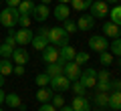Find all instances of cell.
<instances>
[{
	"label": "cell",
	"instance_id": "cell-22",
	"mask_svg": "<svg viewBox=\"0 0 121 111\" xmlns=\"http://www.w3.org/2000/svg\"><path fill=\"white\" fill-rule=\"evenodd\" d=\"M109 107L111 109H121V91H111L109 93Z\"/></svg>",
	"mask_w": 121,
	"mask_h": 111
},
{
	"label": "cell",
	"instance_id": "cell-35",
	"mask_svg": "<svg viewBox=\"0 0 121 111\" xmlns=\"http://www.w3.org/2000/svg\"><path fill=\"white\" fill-rule=\"evenodd\" d=\"M30 22H32V16H28V14H20V16H18L20 28H30Z\"/></svg>",
	"mask_w": 121,
	"mask_h": 111
},
{
	"label": "cell",
	"instance_id": "cell-28",
	"mask_svg": "<svg viewBox=\"0 0 121 111\" xmlns=\"http://www.w3.org/2000/svg\"><path fill=\"white\" fill-rule=\"evenodd\" d=\"M71 89H73L75 95H81V97H83V95H85V91H87V87L83 85L81 81H71Z\"/></svg>",
	"mask_w": 121,
	"mask_h": 111
},
{
	"label": "cell",
	"instance_id": "cell-5",
	"mask_svg": "<svg viewBox=\"0 0 121 111\" xmlns=\"http://www.w3.org/2000/svg\"><path fill=\"white\" fill-rule=\"evenodd\" d=\"M48 87H51L52 91H56V93H63V91L71 89V81H69V77H67L65 73H63V75L51 77V83H48Z\"/></svg>",
	"mask_w": 121,
	"mask_h": 111
},
{
	"label": "cell",
	"instance_id": "cell-2",
	"mask_svg": "<svg viewBox=\"0 0 121 111\" xmlns=\"http://www.w3.org/2000/svg\"><path fill=\"white\" fill-rule=\"evenodd\" d=\"M18 16H20V12H18V8H12V6H6L2 12H0V24L6 26V28H14V26L18 24Z\"/></svg>",
	"mask_w": 121,
	"mask_h": 111
},
{
	"label": "cell",
	"instance_id": "cell-26",
	"mask_svg": "<svg viewBox=\"0 0 121 111\" xmlns=\"http://www.w3.org/2000/svg\"><path fill=\"white\" fill-rule=\"evenodd\" d=\"M91 2H93V0H71V6H73L77 12H83V10H87L91 6Z\"/></svg>",
	"mask_w": 121,
	"mask_h": 111
},
{
	"label": "cell",
	"instance_id": "cell-41",
	"mask_svg": "<svg viewBox=\"0 0 121 111\" xmlns=\"http://www.w3.org/2000/svg\"><path fill=\"white\" fill-rule=\"evenodd\" d=\"M20 0H6V6H12V8H18Z\"/></svg>",
	"mask_w": 121,
	"mask_h": 111
},
{
	"label": "cell",
	"instance_id": "cell-1",
	"mask_svg": "<svg viewBox=\"0 0 121 111\" xmlns=\"http://www.w3.org/2000/svg\"><path fill=\"white\" fill-rule=\"evenodd\" d=\"M69 36L71 34L63 26H52V28H48V43L55 44V47H65V44H69Z\"/></svg>",
	"mask_w": 121,
	"mask_h": 111
},
{
	"label": "cell",
	"instance_id": "cell-49",
	"mask_svg": "<svg viewBox=\"0 0 121 111\" xmlns=\"http://www.w3.org/2000/svg\"><path fill=\"white\" fill-rule=\"evenodd\" d=\"M111 111H121V109H111Z\"/></svg>",
	"mask_w": 121,
	"mask_h": 111
},
{
	"label": "cell",
	"instance_id": "cell-15",
	"mask_svg": "<svg viewBox=\"0 0 121 111\" xmlns=\"http://www.w3.org/2000/svg\"><path fill=\"white\" fill-rule=\"evenodd\" d=\"M95 26V18L91 16V14H83V16H79V20H77V28L79 30H91Z\"/></svg>",
	"mask_w": 121,
	"mask_h": 111
},
{
	"label": "cell",
	"instance_id": "cell-6",
	"mask_svg": "<svg viewBox=\"0 0 121 111\" xmlns=\"http://www.w3.org/2000/svg\"><path fill=\"white\" fill-rule=\"evenodd\" d=\"M79 81H81L87 89H95V85H97V71H95V69H91V67L85 69V71H81Z\"/></svg>",
	"mask_w": 121,
	"mask_h": 111
},
{
	"label": "cell",
	"instance_id": "cell-12",
	"mask_svg": "<svg viewBox=\"0 0 121 111\" xmlns=\"http://www.w3.org/2000/svg\"><path fill=\"white\" fill-rule=\"evenodd\" d=\"M30 16L35 18V20H39V22H44L48 16H51V10H48V6H47V4H36Z\"/></svg>",
	"mask_w": 121,
	"mask_h": 111
},
{
	"label": "cell",
	"instance_id": "cell-44",
	"mask_svg": "<svg viewBox=\"0 0 121 111\" xmlns=\"http://www.w3.org/2000/svg\"><path fill=\"white\" fill-rule=\"evenodd\" d=\"M4 97H6V95H4V91L0 89V103H4Z\"/></svg>",
	"mask_w": 121,
	"mask_h": 111
},
{
	"label": "cell",
	"instance_id": "cell-45",
	"mask_svg": "<svg viewBox=\"0 0 121 111\" xmlns=\"http://www.w3.org/2000/svg\"><path fill=\"white\" fill-rule=\"evenodd\" d=\"M59 4H71V0H59Z\"/></svg>",
	"mask_w": 121,
	"mask_h": 111
},
{
	"label": "cell",
	"instance_id": "cell-11",
	"mask_svg": "<svg viewBox=\"0 0 121 111\" xmlns=\"http://www.w3.org/2000/svg\"><path fill=\"white\" fill-rule=\"evenodd\" d=\"M103 36H107V39H119L121 36V26H117L115 22H105L103 24Z\"/></svg>",
	"mask_w": 121,
	"mask_h": 111
},
{
	"label": "cell",
	"instance_id": "cell-39",
	"mask_svg": "<svg viewBox=\"0 0 121 111\" xmlns=\"http://www.w3.org/2000/svg\"><path fill=\"white\" fill-rule=\"evenodd\" d=\"M39 111H56V107L52 105V103H43V105L39 107Z\"/></svg>",
	"mask_w": 121,
	"mask_h": 111
},
{
	"label": "cell",
	"instance_id": "cell-25",
	"mask_svg": "<svg viewBox=\"0 0 121 111\" xmlns=\"http://www.w3.org/2000/svg\"><path fill=\"white\" fill-rule=\"evenodd\" d=\"M109 18H111V22H115L117 26H121V4H115L109 10Z\"/></svg>",
	"mask_w": 121,
	"mask_h": 111
},
{
	"label": "cell",
	"instance_id": "cell-38",
	"mask_svg": "<svg viewBox=\"0 0 121 111\" xmlns=\"http://www.w3.org/2000/svg\"><path fill=\"white\" fill-rule=\"evenodd\" d=\"M109 87H111V91H121V81L117 79V81H109ZM109 91V93H111Z\"/></svg>",
	"mask_w": 121,
	"mask_h": 111
},
{
	"label": "cell",
	"instance_id": "cell-7",
	"mask_svg": "<svg viewBox=\"0 0 121 111\" xmlns=\"http://www.w3.org/2000/svg\"><path fill=\"white\" fill-rule=\"evenodd\" d=\"M35 32L30 28H20V30H14V39H16V44L18 47H24V44H30Z\"/></svg>",
	"mask_w": 121,
	"mask_h": 111
},
{
	"label": "cell",
	"instance_id": "cell-32",
	"mask_svg": "<svg viewBox=\"0 0 121 111\" xmlns=\"http://www.w3.org/2000/svg\"><path fill=\"white\" fill-rule=\"evenodd\" d=\"M12 51L14 49L10 47V44H6V43L0 44V57H2V59H10V57H12Z\"/></svg>",
	"mask_w": 121,
	"mask_h": 111
},
{
	"label": "cell",
	"instance_id": "cell-33",
	"mask_svg": "<svg viewBox=\"0 0 121 111\" xmlns=\"http://www.w3.org/2000/svg\"><path fill=\"white\" fill-rule=\"evenodd\" d=\"M63 22H65V24H63V28H65L69 34H73V32H77V30H79V28H77V22L71 20V18H67V20H63Z\"/></svg>",
	"mask_w": 121,
	"mask_h": 111
},
{
	"label": "cell",
	"instance_id": "cell-9",
	"mask_svg": "<svg viewBox=\"0 0 121 111\" xmlns=\"http://www.w3.org/2000/svg\"><path fill=\"white\" fill-rule=\"evenodd\" d=\"M63 73L69 77V81H79V77H81V67L75 61H71V63H65V71Z\"/></svg>",
	"mask_w": 121,
	"mask_h": 111
},
{
	"label": "cell",
	"instance_id": "cell-14",
	"mask_svg": "<svg viewBox=\"0 0 121 111\" xmlns=\"http://www.w3.org/2000/svg\"><path fill=\"white\" fill-rule=\"evenodd\" d=\"M40 53H43V61L47 65L59 61V49H55V44H48V47L44 49V51H40Z\"/></svg>",
	"mask_w": 121,
	"mask_h": 111
},
{
	"label": "cell",
	"instance_id": "cell-3",
	"mask_svg": "<svg viewBox=\"0 0 121 111\" xmlns=\"http://www.w3.org/2000/svg\"><path fill=\"white\" fill-rule=\"evenodd\" d=\"M89 49H91V51H95L97 55L103 53V51H109L107 36H103V34H93V36H89Z\"/></svg>",
	"mask_w": 121,
	"mask_h": 111
},
{
	"label": "cell",
	"instance_id": "cell-51",
	"mask_svg": "<svg viewBox=\"0 0 121 111\" xmlns=\"http://www.w3.org/2000/svg\"><path fill=\"white\" fill-rule=\"evenodd\" d=\"M0 111H2V109H0Z\"/></svg>",
	"mask_w": 121,
	"mask_h": 111
},
{
	"label": "cell",
	"instance_id": "cell-27",
	"mask_svg": "<svg viewBox=\"0 0 121 111\" xmlns=\"http://www.w3.org/2000/svg\"><path fill=\"white\" fill-rule=\"evenodd\" d=\"M109 53H111L113 57H121V36L111 40V44H109Z\"/></svg>",
	"mask_w": 121,
	"mask_h": 111
},
{
	"label": "cell",
	"instance_id": "cell-34",
	"mask_svg": "<svg viewBox=\"0 0 121 111\" xmlns=\"http://www.w3.org/2000/svg\"><path fill=\"white\" fill-rule=\"evenodd\" d=\"M75 63L81 67V65H85V63H89V53H85V51H81V53H77L75 55Z\"/></svg>",
	"mask_w": 121,
	"mask_h": 111
},
{
	"label": "cell",
	"instance_id": "cell-20",
	"mask_svg": "<svg viewBox=\"0 0 121 111\" xmlns=\"http://www.w3.org/2000/svg\"><path fill=\"white\" fill-rule=\"evenodd\" d=\"M36 99H39L40 103H51L52 89H51V87H39V91H36Z\"/></svg>",
	"mask_w": 121,
	"mask_h": 111
},
{
	"label": "cell",
	"instance_id": "cell-4",
	"mask_svg": "<svg viewBox=\"0 0 121 111\" xmlns=\"http://www.w3.org/2000/svg\"><path fill=\"white\" fill-rule=\"evenodd\" d=\"M89 10H91L89 14L93 18H105L109 14V4L105 2V0H93L91 6H89Z\"/></svg>",
	"mask_w": 121,
	"mask_h": 111
},
{
	"label": "cell",
	"instance_id": "cell-30",
	"mask_svg": "<svg viewBox=\"0 0 121 111\" xmlns=\"http://www.w3.org/2000/svg\"><path fill=\"white\" fill-rule=\"evenodd\" d=\"M109 81H111V73H109L107 69L97 71V83H109Z\"/></svg>",
	"mask_w": 121,
	"mask_h": 111
},
{
	"label": "cell",
	"instance_id": "cell-21",
	"mask_svg": "<svg viewBox=\"0 0 121 111\" xmlns=\"http://www.w3.org/2000/svg\"><path fill=\"white\" fill-rule=\"evenodd\" d=\"M35 2H32V0H20V4H18V12L20 14H32V10H35Z\"/></svg>",
	"mask_w": 121,
	"mask_h": 111
},
{
	"label": "cell",
	"instance_id": "cell-8",
	"mask_svg": "<svg viewBox=\"0 0 121 111\" xmlns=\"http://www.w3.org/2000/svg\"><path fill=\"white\" fill-rule=\"evenodd\" d=\"M71 107H73V111H91V103L89 99H87V95H75L73 101H71Z\"/></svg>",
	"mask_w": 121,
	"mask_h": 111
},
{
	"label": "cell",
	"instance_id": "cell-31",
	"mask_svg": "<svg viewBox=\"0 0 121 111\" xmlns=\"http://www.w3.org/2000/svg\"><path fill=\"white\" fill-rule=\"evenodd\" d=\"M35 83H36L39 87H48V83H51V77H48L47 73H40V75H36Z\"/></svg>",
	"mask_w": 121,
	"mask_h": 111
},
{
	"label": "cell",
	"instance_id": "cell-18",
	"mask_svg": "<svg viewBox=\"0 0 121 111\" xmlns=\"http://www.w3.org/2000/svg\"><path fill=\"white\" fill-rule=\"evenodd\" d=\"M30 44H32V49H36V51H44L51 43H48V39H47V36H43V34H35L32 40H30Z\"/></svg>",
	"mask_w": 121,
	"mask_h": 111
},
{
	"label": "cell",
	"instance_id": "cell-40",
	"mask_svg": "<svg viewBox=\"0 0 121 111\" xmlns=\"http://www.w3.org/2000/svg\"><path fill=\"white\" fill-rule=\"evenodd\" d=\"M24 71H26L24 65H14V69H12V73H16L18 77H22V75H24Z\"/></svg>",
	"mask_w": 121,
	"mask_h": 111
},
{
	"label": "cell",
	"instance_id": "cell-46",
	"mask_svg": "<svg viewBox=\"0 0 121 111\" xmlns=\"http://www.w3.org/2000/svg\"><path fill=\"white\" fill-rule=\"evenodd\" d=\"M51 2H52V0H40V4H47V6L51 4Z\"/></svg>",
	"mask_w": 121,
	"mask_h": 111
},
{
	"label": "cell",
	"instance_id": "cell-47",
	"mask_svg": "<svg viewBox=\"0 0 121 111\" xmlns=\"http://www.w3.org/2000/svg\"><path fill=\"white\" fill-rule=\"evenodd\" d=\"M4 85V77H2V75H0V87Z\"/></svg>",
	"mask_w": 121,
	"mask_h": 111
},
{
	"label": "cell",
	"instance_id": "cell-48",
	"mask_svg": "<svg viewBox=\"0 0 121 111\" xmlns=\"http://www.w3.org/2000/svg\"><path fill=\"white\" fill-rule=\"evenodd\" d=\"M117 59H119V67H121V57H117Z\"/></svg>",
	"mask_w": 121,
	"mask_h": 111
},
{
	"label": "cell",
	"instance_id": "cell-10",
	"mask_svg": "<svg viewBox=\"0 0 121 111\" xmlns=\"http://www.w3.org/2000/svg\"><path fill=\"white\" fill-rule=\"evenodd\" d=\"M75 55H77V51H75V47H71V44L59 47V61H63V63H71V61H75Z\"/></svg>",
	"mask_w": 121,
	"mask_h": 111
},
{
	"label": "cell",
	"instance_id": "cell-24",
	"mask_svg": "<svg viewBox=\"0 0 121 111\" xmlns=\"http://www.w3.org/2000/svg\"><path fill=\"white\" fill-rule=\"evenodd\" d=\"M14 69V63L10 59H0V75L2 77H6V75H10Z\"/></svg>",
	"mask_w": 121,
	"mask_h": 111
},
{
	"label": "cell",
	"instance_id": "cell-17",
	"mask_svg": "<svg viewBox=\"0 0 121 111\" xmlns=\"http://www.w3.org/2000/svg\"><path fill=\"white\" fill-rule=\"evenodd\" d=\"M63 71H65V63H63V61H56V63H48L47 65V75L48 77L63 75Z\"/></svg>",
	"mask_w": 121,
	"mask_h": 111
},
{
	"label": "cell",
	"instance_id": "cell-36",
	"mask_svg": "<svg viewBox=\"0 0 121 111\" xmlns=\"http://www.w3.org/2000/svg\"><path fill=\"white\" fill-rule=\"evenodd\" d=\"M51 103H52V105L56 107V109H60V107L65 105V97H63V95H60V93H56V95H52Z\"/></svg>",
	"mask_w": 121,
	"mask_h": 111
},
{
	"label": "cell",
	"instance_id": "cell-23",
	"mask_svg": "<svg viewBox=\"0 0 121 111\" xmlns=\"http://www.w3.org/2000/svg\"><path fill=\"white\" fill-rule=\"evenodd\" d=\"M4 103L8 107H14V109H20V105H22V101H20V97H18L16 93H8L4 97Z\"/></svg>",
	"mask_w": 121,
	"mask_h": 111
},
{
	"label": "cell",
	"instance_id": "cell-42",
	"mask_svg": "<svg viewBox=\"0 0 121 111\" xmlns=\"http://www.w3.org/2000/svg\"><path fill=\"white\" fill-rule=\"evenodd\" d=\"M56 111H73V107H71V105H63L60 109H56Z\"/></svg>",
	"mask_w": 121,
	"mask_h": 111
},
{
	"label": "cell",
	"instance_id": "cell-43",
	"mask_svg": "<svg viewBox=\"0 0 121 111\" xmlns=\"http://www.w3.org/2000/svg\"><path fill=\"white\" fill-rule=\"evenodd\" d=\"M105 2H107V4H119L121 0H105Z\"/></svg>",
	"mask_w": 121,
	"mask_h": 111
},
{
	"label": "cell",
	"instance_id": "cell-16",
	"mask_svg": "<svg viewBox=\"0 0 121 111\" xmlns=\"http://www.w3.org/2000/svg\"><path fill=\"white\" fill-rule=\"evenodd\" d=\"M52 14H55L56 20H67V18H71V10H69V4H56L55 10H52Z\"/></svg>",
	"mask_w": 121,
	"mask_h": 111
},
{
	"label": "cell",
	"instance_id": "cell-29",
	"mask_svg": "<svg viewBox=\"0 0 121 111\" xmlns=\"http://www.w3.org/2000/svg\"><path fill=\"white\" fill-rule=\"evenodd\" d=\"M113 59H115V57H113L109 51L99 53V63H101V65H105V67H107V65H111V63H113Z\"/></svg>",
	"mask_w": 121,
	"mask_h": 111
},
{
	"label": "cell",
	"instance_id": "cell-37",
	"mask_svg": "<svg viewBox=\"0 0 121 111\" xmlns=\"http://www.w3.org/2000/svg\"><path fill=\"white\" fill-rule=\"evenodd\" d=\"M95 89L101 91V93H109V91H111V87H109V83H97Z\"/></svg>",
	"mask_w": 121,
	"mask_h": 111
},
{
	"label": "cell",
	"instance_id": "cell-13",
	"mask_svg": "<svg viewBox=\"0 0 121 111\" xmlns=\"http://www.w3.org/2000/svg\"><path fill=\"white\" fill-rule=\"evenodd\" d=\"M12 63L14 65H26L28 63V53H26V49H22V47H16L12 51Z\"/></svg>",
	"mask_w": 121,
	"mask_h": 111
},
{
	"label": "cell",
	"instance_id": "cell-50",
	"mask_svg": "<svg viewBox=\"0 0 121 111\" xmlns=\"http://www.w3.org/2000/svg\"><path fill=\"white\" fill-rule=\"evenodd\" d=\"M95 111H103V109H95Z\"/></svg>",
	"mask_w": 121,
	"mask_h": 111
},
{
	"label": "cell",
	"instance_id": "cell-19",
	"mask_svg": "<svg viewBox=\"0 0 121 111\" xmlns=\"http://www.w3.org/2000/svg\"><path fill=\"white\" fill-rule=\"evenodd\" d=\"M93 103H95L99 109L109 107V93H101V91H97V93L93 95Z\"/></svg>",
	"mask_w": 121,
	"mask_h": 111
}]
</instances>
